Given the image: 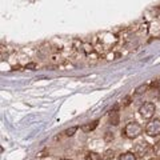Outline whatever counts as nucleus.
I'll return each instance as SVG.
<instances>
[{
  "label": "nucleus",
  "mask_w": 160,
  "mask_h": 160,
  "mask_svg": "<svg viewBox=\"0 0 160 160\" xmlns=\"http://www.w3.org/2000/svg\"><path fill=\"white\" fill-rule=\"evenodd\" d=\"M61 160H68V159H61Z\"/></svg>",
  "instance_id": "2eb2a0df"
},
{
  "label": "nucleus",
  "mask_w": 160,
  "mask_h": 160,
  "mask_svg": "<svg viewBox=\"0 0 160 160\" xmlns=\"http://www.w3.org/2000/svg\"><path fill=\"white\" fill-rule=\"evenodd\" d=\"M129 103H131V96H125L124 99H122V105H123V107L129 105Z\"/></svg>",
  "instance_id": "9b49d317"
},
{
  "label": "nucleus",
  "mask_w": 160,
  "mask_h": 160,
  "mask_svg": "<svg viewBox=\"0 0 160 160\" xmlns=\"http://www.w3.org/2000/svg\"><path fill=\"white\" fill-rule=\"evenodd\" d=\"M155 111H156V107L152 102H146L144 104H142V107L139 108V114L143 119H151L155 115Z\"/></svg>",
  "instance_id": "f03ea898"
},
{
  "label": "nucleus",
  "mask_w": 160,
  "mask_h": 160,
  "mask_svg": "<svg viewBox=\"0 0 160 160\" xmlns=\"http://www.w3.org/2000/svg\"><path fill=\"white\" fill-rule=\"evenodd\" d=\"M102 159H103L102 155H99L97 152H92V151L88 152L84 157V160H102Z\"/></svg>",
  "instance_id": "423d86ee"
},
{
  "label": "nucleus",
  "mask_w": 160,
  "mask_h": 160,
  "mask_svg": "<svg viewBox=\"0 0 160 160\" xmlns=\"http://www.w3.org/2000/svg\"><path fill=\"white\" fill-rule=\"evenodd\" d=\"M146 134L148 136H157L160 135V120L154 119L146 125Z\"/></svg>",
  "instance_id": "7ed1b4c3"
},
{
  "label": "nucleus",
  "mask_w": 160,
  "mask_h": 160,
  "mask_svg": "<svg viewBox=\"0 0 160 160\" xmlns=\"http://www.w3.org/2000/svg\"><path fill=\"white\" fill-rule=\"evenodd\" d=\"M78 129H79L78 125H73V127L65 129V131H64V135H65V136H73V135H75V132L78 131Z\"/></svg>",
  "instance_id": "6e6552de"
},
{
  "label": "nucleus",
  "mask_w": 160,
  "mask_h": 160,
  "mask_svg": "<svg viewBox=\"0 0 160 160\" xmlns=\"http://www.w3.org/2000/svg\"><path fill=\"white\" fill-rule=\"evenodd\" d=\"M143 132V127L139 124L137 122H129L125 124L124 129L122 131V134L124 135L125 137H128V139H136V137H139L140 135H142Z\"/></svg>",
  "instance_id": "f257e3e1"
},
{
  "label": "nucleus",
  "mask_w": 160,
  "mask_h": 160,
  "mask_svg": "<svg viewBox=\"0 0 160 160\" xmlns=\"http://www.w3.org/2000/svg\"><path fill=\"white\" fill-rule=\"evenodd\" d=\"M115 157V152L112 151V149H107V151L104 152V156H103V159L104 160H112Z\"/></svg>",
  "instance_id": "1a4fd4ad"
},
{
  "label": "nucleus",
  "mask_w": 160,
  "mask_h": 160,
  "mask_svg": "<svg viewBox=\"0 0 160 160\" xmlns=\"http://www.w3.org/2000/svg\"><path fill=\"white\" fill-rule=\"evenodd\" d=\"M36 68V63H29L26 65V70H35Z\"/></svg>",
  "instance_id": "4468645a"
},
{
  "label": "nucleus",
  "mask_w": 160,
  "mask_h": 160,
  "mask_svg": "<svg viewBox=\"0 0 160 160\" xmlns=\"http://www.w3.org/2000/svg\"><path fill=\"white\" fill-rule=\"evenodd\" d=\"M147 88H148L147 84H143V85H140V87H137L136 91H135V95H143V93L147 91Z\"/></svg>",
  "instance_id": "9d476101"
},
{
  "label": "nucleus",
  "mask_w": 160,
  "mask_h": 160,
  "mask_svg": "<svg viewBox=\"0 0 160 160\" xmlns=\"http://www.w3.org/2000/svg\"><path fill=\"white\" fill-rule=\"evenodd\" d=\"M119 160H136V155L134 152H124L120 155Z\"/></svg>",
  "instance_id": "0eeeda50"
},
{
  "label": "nucleus",
  "mask_w": 160,
  "mask_h": 160,
  "mask_svg": "<svg viewBox=\"0 0 160 160\" xmlns=\"http://www.w3.org/2000/svg\"><path fill=\"white\" fill-rule=\"evenodd\" d=\"M108 117H110V124L117 125L120 123V115H119V105H114L108 112Z\"/></svg>",
  "instance_id": "20e7f679"
},
{
  "label": "nucleus",
  "mask_w": 160,
  "mask_h": 160,
  "mask_svg": "<svg viewBox=\"0 0 160 160\" xmlns=\"http://www.w3.org/2000/svg\"><path fill=\"white\" fill-rule=\"evenodd\" d=\"M104 139L107 140V142H111V140H114V134H111L110 131H107V132H105V135H104Z\"/></svg>",
  "instance_id": "f8f14e48"
},
{
  "label": "nucleus",
  "mask_w": 160,
  "mask_h": 160,
  "mask_svg": "<svg viewBox=\"0 0 160 160\" xmlns=\"http://www.w3.org/2000/svg\"><path fill=\"white\" fill-rule=\"evenodd\" d=\"M97 125H99V120H95V122H91V123H87V124L82 125V129L84 132H91V131H93Z\"/></svg>",
  "instance_id": "39448f33"
},
{
  "label": "nucleus",
  "mask_w": 160,
  "mask_h": 160,
  "mask_svg": "<svg viewBox=\"0 0 160 160\" xmlns=\"http://www.w3.org/2000/svg\"><path fill=\"white\" fill-rule=\"evenodd\" d=\"M84 51H85V53H90V52H92V47L90 46V44H84Z\"/></svg>",
  "instance_id": "ddd939ff"
}]
</instances>
